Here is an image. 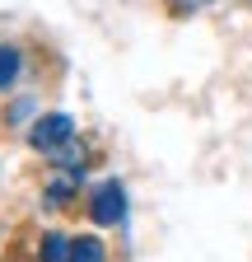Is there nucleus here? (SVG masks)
Masks as SVG:
<instances>
[{"instance_id":"nucleus-1","label":"nucleus","mask_w":252,"mask_h":262,"mask_svg":"<svg viewBox=\"0 0 252 262\" xmlns=\"http://www.w3.org/2000/svg\"><path fill=\"white\" fill-rule=\"evenodd\" d=\"M70 136H75V122H70L66 113H47V117H38L33 126H28V145H33V150H42V155L61 150Z\"/></svg>"},{"instance_id":"nucleus-3","label":"nucleus","mask_w":252,"mask_h":262,"mask_svg":"<svg viewBox=\"0 0 252 262\" xmlns=\"http://www.w3.org/2000/svg\"><path fill=\"white\" fill-rule=\"evenodd\" d=\"M52 159H56V169H61V173H75V178H84V159H89V150H84V145L70 136L61 150H52Z\"/></svg>"},{"instance_id":"nucleus-4","label":"nucleus","mask_w":252,"mask_h":262,"mask_svg":"<svg viewBox=\"0 0 252 262\" xmlns=\"http://www.w3.org/2000/svg\"><path fill=\"white\" fill-rule=\"evenodd\" d=\"M66 262H108V253H103V239H93V234H80V239H70V257Z\"/></svg>"},{"instance_id":"nucleus-5","label":"nucleus","mask_w":252,"mask_h":262,"mask_svg":"<svg viewBox=\"0 0 252 262\" xmlns=\"http://www.w3.org/2000/svg\"><path fill=\"white\" fill-rule=\"evenodd\" d=\"M75 187H80V178H75V173H61L56 183H47V192H42V202H47L52 211H61V206H66L70 196H75Z\"/></svg>"},{"instance_id":"nucleus-2","label":"nucleus","mask_w":252,"mask_h":262,"mask_svg":"<svg viewBox=\"0 0 252 262\" xmlns=\"http://www.w3.org/2000/svg\"><path fill=\"white\" fill-rule=\"evenodd\" d=\"M89 215L98 220V225H117L126 215V192H121V183H103L98 192H93L89 196Z\"/></svg>"},{"instance_id":"nucleus-7","label":"nucleus","mask_w":252,"mask_h":262,"mask_svg":"<svg viewBox=\"0 0 252 262\" xmlns=\"http://www.w3.org/2000/svg\"><path fill=\"white\" fill-rule=\"evenodd\" d=\"M19 75V52L14 47H0V89H10Z\"/></svg>"},{"instance_id":"nucleus-6","label":"nucleus","mask_w":252,"mask_h":262,"mask_svg":"<svg viewBox=\"0 0 252 262\" xmlns=\"http://www.w3.org/2000/svg\"><path fill=\"white\" fill-rule=\"evenodd\" d=\"M38 257H42V262H66V257H70V239H61V234H42Z\"/></svg>"}]
</instances>
